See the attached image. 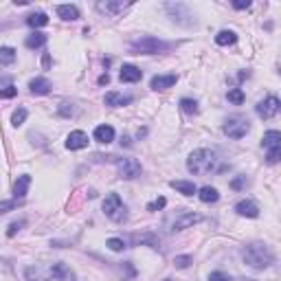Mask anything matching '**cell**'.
Here are the masks:
<instances>
[{
	"instance_id": "obj_1",
	"label": "cell",
	"mask_w": 281,
	"mask_h": 281,
	"mask_svg": "<svg viewBox=\"0 0 281 281\" xmlns=\"http://www.w3.org/2000/svg\"><path fill=\"white\" fill-rule=\"evenodd\" d=\"M218 161H220L218 154L211 152V149H196L187 158V169L196 176H204L209 171L218 169Z\"/></svg>"
},
{
	"instance_id": "obj_2",
	"label": "cell",
	"mask_w": 281,
	"mask_h": 281,
	"mask_svg": "<svg viewBox=\"0 0 281 281\" xmlns=\"http://www.w3.org/2000/svg\"><path fill=\"white\" fill-rule=\"evenodd\" d=\"M244 261L248 266L257 268V270H263V268H268L272 263V253L263 244H250L244 250Z\"/></svg>"
},
{
	"instance_id": "obj_3",
	"label": "cell",
	"mask_w": 281,
	"mask_h": 281,
	"mask_svg": "<svg viewBox=\"0 0 281 281\" xmlns=\"http://www.w3.org/2000/svg\"><path fill=\"white\" fill-rule=\"evenodd\" d=\"M103 213H105V218L112 220V222H123V220L127 218V209L119 193H110L103 200Z\"/></svg>"
},
{
	"instance_id": "obj_4",
	"label": "cell",
	"mask_w": 281,
	"mask_h": 281,
	"mask_svg": "<svg viewBox=\"0 0 281 281\" xmlns=\"http://www.w3.org/2000/svg\"><path fill=\"white\" fill-rule=\"evenodd\" d=\"M108 158L117 165L121 178L132 180V178H136V176H140V162L134 161V158H119V156H108Z\"/></svg>"
},
{
	"instance_id": "obj_5",
	"label": "cell",
	"mask_w": 281,
	"mask_h": 281,
	"mask_svg": "<svg viewBox=\"0 0 281 281\" xmlns=\"http://www.w3.org/2000/svg\"><path fill=\"white\" fill-rule=\"evenodd\" d=\"M248 130H250V123L246 117H231L224 123V134L231 136V139H241V136L248 134Z\"/></svg>"
},
{
	"instance_id": "obj_6",
	"label": "cell",
	"mask_w": 281,
	"mask_h": 281,
	"mask_svg": "<svg viewBox=\"0 0 281 281\" xmlns=\"http://www.w3.org/2000/svg\"><path fill=\"white\" fill-rule=\"evenodd\" d=\"M132 48H134V51L145 53V55H152V53L165 51L167 44H162L161 40H154V38H140V40H136V42L132 44Z\"/></svg>"
},
{
	"instance_id": "obj_7",
	"label": "cell",
	"mask_w": 281,
	"mask_h": 281,
	"mask_svg": "<svg viewBox=\"0 0 281 281\" xmlns=\"http://www.w3.org/2000/svg\"><path fill=\"white\" fill-rule=\"evenodd\" d=\"M279 105H281L279 99L270 95V97H266L263 101H259V103H257V114L261 119H272L277 112H279Z\"/></svg>"
},
{
	"instance_id": "obj_8",
	"label": "cell",
	"mask_w": 281,
	"mask_h": 281,
	"mask_svg": "<svg viewBox=\"0 0 281 281\" xmlns=\"http://www.w3.org/2000/svg\"><path fill=\"white\" fill-rule=\"evenodd\" d=\"M66 147L70 149V152H75V149H83L88 147V134L81 130H75L70 132L68 136H66Z\"/></svg>"
},
{
	"instance_id": "obj_9",
	"label": "cell",
	"mask_w": 281,
	"mask_h": 281,
	"mask_svg": "<svg viewBox=\"0 0 281 281\" xmlns=\"http://www.w3.org/2000/svg\"><path fill=\"white\" fill-rule=\"evenodd\" d=\"M140 77H143V70L136 68V66L132 64H123L121 73H119V79L125 83H134V81H140Z\"/></svg>"
},
{
	"instance_id": "obj_10",
	"label": "cell",
	"mask_w": 281,
	"mask_h": 281,
	"mask_svg": "<svg viewBox=\"0 0 281 281\" xmlns=\"http://www.w3.org/2000/svg\"><path fill=\"white\" fill-rule=\"evenodd\" d=\"M200 220L202 218L198 213H182L174 224H171V231H182V228H189V226H193V224H198Z\"/></svg>"
},
{
	"instance_id": "obj_11",
	"label": "cell",
	"mask_w": 281,
	"mask_h": 281,
	"mask_svg": "<svg viewBox=\"0 0 281 281\" xmlns=\"http://www.w3.org/2000/svg\"><path fill=\"white\" fill-rule=\"evenodd\" d=\"M29 184H31V176L29 174L18 176L16 184H13V198H16V200H22V198L26 196V191H29Z\"/></svg>"
},
{
	"instance_id": "obj_12",
	"label": "cell",
	"mask_w": 281,
	"mask_h": 281,
	"mask_svg": "<svg viewBox=\"0 0 281 281\" xmlns=\"http://www.w3.org/2000/svg\"><path fill=\"white\" fill-rule=\"evenodd\" d=\"M51 81H48L46 77H35L29 81V90L33 92V95H48L51 92Z\"/></svg>"
},
{
	"instance_id": "obj_13",
	"label": "cell",
	"mask_w": 281,
	"mask_h": 281,
	"mask_svg": "<svg viewBox=\"0 0 281 281\" xmlns=\"http://www.w3.org/2000/svg\"><path fill=\"white\" fill-rule=\"evenodd\" d=\"M176 83V75H156V77H152V90H167V88H171Z\"/></svg>"
},
{
	"instance_id": "obj_14",
	"label": "cell",
	"mask_w": 281,
	"mask_h": 281,
	"mask_svg": "<svg viewBox=\"0 0 281 281\" xmlns=\"http://www.w3.org/2000/svg\"><path fill=\"white\" fill-rule=\"evenodd\" d=\"M261 145L270 152V149H281V132L277 130H268L261 139Z\"/></svg>"
},
{
	"instance_id": "obj_15",
	"label": "cell",
	"mask_w": 281,
	"mask_h": 281,
	"mask_svg": "<svg viewBox=\"0 0 281 281\" xmlns=\"http://www.w3.org/2000/svg\"><path fill=\"white\" fill-rule=\"evenodd\" d=\"M95 140L97 143H112L114 140V127L112 125H97L95 127Z\"/></svg>"
},
{
	"instance_id": "obj_16",
	"label": "cell",
	"mask_w": 281,
	"mask_h": 281,
	"mask_svg": "<svg viewBox=\"0 0 281 281\" xmlns=\"http://www.w3.org/2000/svg\"><path fill=\"white\" fill-rule=\"evenodd\" d=\"M235 211H237L240 215H244V218H257V215H259L257 204H255V202H250V200L237 202V204H235Z\"/></svg>"
},
{
	"instance_id": "obj_17",
	"label": "cell",
	"mask_w": 281,
	"mask_h": 281,
	"mask_svg": "<svg viewBox=\"0 0 281 281\" xmlns=\"http://www.w3.org/2000/svg\"><path fill=\"white\" fill-rule=\"evenodd\" d=\"M105 105H112V108H119V105H127L132 101V97L130 95H123V92H108L105 95Z\"/></svg>"
},
{
	"instance_id": "obj_18",
	"label": "cell",
	"mask_w": 281,
	"mask_h": 281,
	"mask_svg": "<svg viewBox=\"0 0 281 281\" xmlns=\"http://www.w3.org/2000/svg\"><path fill=\"white\" fill-rule=\"evenodd\" d=\"M169 187H171V189H176L178 193H182V196H193V193H198L196 184L189 182V180H171Z\"/></svg>"
},
{
	"instance_id": "obj_19",
	"label": "cell",
	"mask_w": 281,
	"mask_h": 281,
	"mask_svg": "<svg viewBox=\"0 0 281 281\" xmlns=\"http://www.w3.org/2000/svg\"><path fill=\"white\" fill-rule=\"evenodd\" d=\"M57 16L61 18V20H77L79 18V9L75 7V4H60L57 7Z\"/></svg>"
},
{
	"instance_id": "obj_20",
	"label": "cell",
	"mask_w": 281,
	"mask_h": 281,
	"mask_svg": "<svg viewBox=\"0 0 281 281\" xmlns=\"http://www.w3.org/2000/svg\"><path fill=\"white\" fill-rule=\"evenodd\" d=\"M198 198L209 204V202H218L220 200V193H218V189H215V187H202V189H198Z\"/></svg>"
},
{
	"instance_id": "obj_21",
	"label": "cell",
	"mask_w": 281,
	"mask_h": 281,
	"mask_svg": "<svg viewBox=\"0 0 281 281\" xmlns=\"http://www.w3.org/2000/svg\"><path fill=\"white\" fill-rule=\"evenodd\" d=\"M24 44H26V48H40L46 44V35L40 33V31H33V33L24 40Z\"/></svg>"
},
{
	"instance_id": "obj_22",
	"label": "cell",
	"mask_w": 281,
	"mask_h": 281,
	"mask_svg": "<svg viewBox=\"0 0 281 281\" xmlns=\"http://www.w3.org/2000/svg\"><path fill=\"white\" fill-rule=\"evenodd\" d=\"M26 24L33 26V29H40V26H46V24H48V16H46V13H42V11L31 13V16L26 18Z\"/></svg>"
},
{
	"instance_id": "obj_23",
	"label": "cell",
	"mask_w": 281,
	"mask_h": 281,
	"mask_svg": "<svg viewBox=\"0 0 281 281\" xmlns=\"http://www.w3.org/2000/svg\"><path fill=\"white\" fill-rule=\"evenodd\" d=\"M130 241L132 244H149L152 248H158V237H154V235H147V233H143V235H132L130 237Z\"/></svg>"
},
{
	"instance_id": "obj_24",
	"label": "cell",
	"mask_w": 281,
	"mask_h": 281,
	"mask_svg": "<svg viewBox=\"0 0 281 281\" xmlns=\"http://www.w3.org/2000/svg\"><path fill=\"white\" fill-rule=\"evenodd\" d=\"M130 7V2H99V11H105V13H119L123 9Z\"/></svg>"
},
{
	"instance_id": "obj_25",
	"label": "cell",
	"mask_w": 281,
	"mask_h": 281,
	"mask_svg": "<svg viewBox=\"0 0 281 281\" xmlns=\"http://www.w3.org/2000/svg\"><path fill=\"white\" fill-rule=\"evenodd\" d=\"M235 42H237V35L233 31H220L215 35V44H220V46H228V44H235Z\"/></svg>"
},
{
	"instance_id": "obj_26",
	"label": "cell",
	"mask_w": 281,
	"mask_h": 281,
	"mask_svg": "<svg viewBox=\"0 0 281 281\" xmlns=\"http://www.w3.org/2000/svg\"><path fill=\"white\" fill-rule=\"evenodd\" d=\"M16 61V51L11 46H2L0 48V66H9Z\"/></svg>"
},
{
	"instance_id": "obj_27",
	"label": "cell",
	"mask_w": 281,
	"mask_h": 281,
	"mask_svg": "<svg viewBox=\"0 0 281 281\" xmlns=\"http://www.w3.org/2000/svg\"><path fill=\"white\" fill-rule=\"evenodd\" d=\"M26 114H29V112H26L24 108H18L16 112L11 114V125H13V127H20L22 123L26 121Z\"/></svg>"
},
{
	"instance_id": "obj_28",
	"label": "cell",
	"mask_w": 281,
	"mask_h": 281,
	"mask_svg": "<svg viewBox=\"0 0 281 281\" xmlns=\"http://www.w3.org/2000/svg\"><path fill=\"white\" fill-rule=\"evenodd\" d=\"M180 108H182V112H187V114H196L198 101L196 99H180Z\"/></svg>"
},
{
	"instance_id": "obj_29",
	"label": "cell",
	"mask_w": 281,
	"mask_h": 281,
	"mask_svg": "<svg viewBox=\"0 0 281 281\" xmlns=\"http://www.w3.org/2000/svg\"><path fill=\"white\" fill-rule=\"evenodd\" d=\"M244 92L240 90V88H233V90H228V101H231V103H235V105H241L244 103Z\"/></svg>"
},
{
	"instance_id": "obj_30",
	"label": "cell",
	"mask_w": 281,
	"mask_h": 281,
	"mask_svg": "<svg viewBox=\"0 0 281 281\" xmlns=\"http://www.w3.org/2000/svg\"><path fill=\"white\" fill-rule=\"evenodd\" d=\"M105 246H108L110 250H117V253H119V250L125 248V240H119V237H110V240L105 241Z\"/></svg>"
},
{
	"instance_id": "obj_31",
	"label": "cell",
	"mask_w": 281,
	"mask_h": 281,
	"mask_svg": "<svg viewBox=\"0 0 281 281\" xmlns=\"http://www.w3.org/2000/svg\"><path fill=\"white\" fill-rule=\"evenodd\" d=\"M279 158H281V149H270V152H268V156H266V161L270 162V165H277V162H279Z\"/></svg>"
},
{
	"instance_id": "obj_32",
	"label": "cell",
	"mask_w": 281,
	"mask_h": 281,
	"mask_svg": "<svg viewBox=\"0 0 281 281\" xmlns=\"http://www.w3.org/2000/svg\"><path fill=\"white\" fill-rule=\"evenodd\" d=\"M174 263H176V268H187L189 263H191V257H189V255H180V257L174 259Z\"/></svg>"
},
{
	"instance_id": "obj_33",
	"label": "cell",
	"mask_w": 281,
	"mask_h": 281,
	"mask_svg": "<svg viewBox=\"0 0 281 281\" xmlns=\"http://www.w3.org/2000/svg\"><path fill=\"white\" fill-rule=\"evenodd\" d=\"M18 206V200H9V202H0V215L2 213H9L11 209H16Z\"/></svg>"
},
{
	"instance_id": "obj_34",
	"label": "cell",
	"mask_w": 281,
	"mask_h": 281,
	"mask_svg": "<svg viewBox=\"0 0 281 281\" xmlns=\"http://www.w3.org/2000/svg\"><path fill=\"white\" fill-rule=\"evenodd\" d=\"M165 204H167V200H165V198H156V200H154V202H149V204H147V211L162 209V206H165Z\"/></svg>"
},
{
	"instance_id": "obj_35",
	"label": "cell",
	"mask_w": 281,
	"mask_h": 281,
	"mask_svg": "<svg viewBox=\"0 0 281 281\" xmlns=\"http://www.w3.org/2000/svg\"><path fill=\"white\" fill-rule=\"evenodd\" d=\"M16 88L13 86H7V88H2V90H0V97H2V99H11V97H16Z\"/></svg>"
},
{
	"instance_id": "obj_36",
	"label": "cell",
	"mask_w": 281,
	"mask_h": 281,
	"mask_svg": "<svg viewBox=\"0 0 281 281\" xmlns=\"http://www.w3.org/2000/svg\"><path fill=\"white\" fill-rule=\"evenodd\" d=\"M209 281H228V277L224 275V272H211Z\"/></svg>"
},
{
	"instance_id": "obj_37",
	"label": "cell",
	"mask_w": 281,
	"mask_h": 281,
	"mask_svg": "<svg viewBox=\"0 0 281 281\" xmlns=\"http://www.w3.org/2000/svg\"><path fill=\"white\" fill-rule=\"evenodd\" d=\"M233 7H235V9H248L250 0H237V2H233Z\"/></svg>"
},
{
	"instance_id": "obj_38",
	"label": "cell",
	"mask_w": 281,
	"mask_h": 281,
	"mask_svg": "<svg viewBox=\"0 0 281 281\" xmlns=\"http://www.w3.org/2000/svg\"><path fill=\"white\" fill-rule=\"evenodd\" d=\"M18 228H20V224H18V222H16V224H11V226H9V231H7V235H9V237H13V235H16Z\"/></svg>"
},
{
	"instance_id": "obj_39",
	"label": "cell",
	"mask_w": 281,
	"mask_h": 281,
	"mask_svg": "<svg viewBox=\"0 0 281 281\" xmlns=\"http://www.w3.org/2000/svg\"><path fill=\"white\" fill-rule=\"evenodd\" d=\"M241 184H244V178H237V180H233V182H231V187L233 189H240Z\"/></svg>"
},
{
	"instance_id": "obj_40",
	"label": "cell",
	"mask_w": 281,
	"mask_h": 281,
	"mask_svg": "<svg viewBox=\"0 0 281 281\" xmlns=\"http://www.w3.org/2000/svg\"><path fill=\"white\" fill-rule=\"evenodd\" d=\"M110 81V77L108 75H103V77H99V83H108Z\"/></svg>"
},
{
	"instance_id": "obj_41",
	"label": "cell",
	"mask_w": 281,
	"mask_h": 281,
	"mask_svg": "<svg viewBox=\"0 0 281 281\" xmlns=\"http://www.w3.org/2000/svg\"><path fill=\"white\" fill-rule=\"evenodd\" d=\"M165 281H171V279H165Z\"/></svg>"
}]
</instances>
